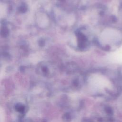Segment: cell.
Listing matches in <instances>:
<instances>
[]
</instances>
